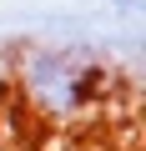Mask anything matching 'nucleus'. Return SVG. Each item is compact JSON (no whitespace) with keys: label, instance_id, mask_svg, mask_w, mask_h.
<instances>
[{"label":"nucleus","instance_id":"f257e3e1","mask_svg":"<svg viewBox=\"0 0 146 151\" xmlns=\"http://www.w3.org/2000/svg\"><path fill=\"white\" fill-rule=\"evenodd\" d=\"M20 91L50 121H76L111 91V70L86 45H35L20 60Z\"/></svg>","mask_w":146,"mask_h":151}]
</instances>
